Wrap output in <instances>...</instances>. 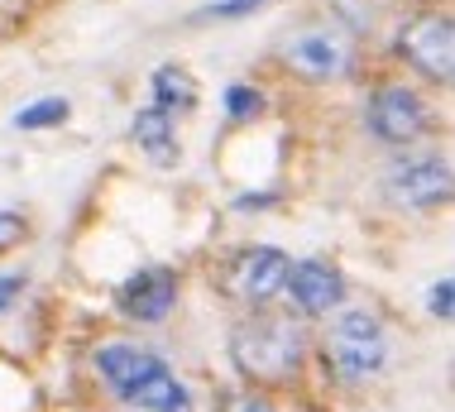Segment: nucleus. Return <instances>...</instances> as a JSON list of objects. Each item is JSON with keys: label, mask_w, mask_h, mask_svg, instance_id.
Wrapping results in <instances>:
<instances>
[{"label": "nucleus", "mask_w": 455, "mask_h": 412, "mask_svg": "<svg viewBox=\"0 0 455 412\" xmlns=\"http://www.w3.org/2000/svg\"><path fill=\"white\" fill-rule=\"evenodd\" d=\"M96 369L134 412H192V393L182 389V379L144 345L110 341L96 351Z\"/></svg>", "instance_id": "1"}, {"label": "nucleus", "mask_w": 455, "mask_h": 412, "mask_svg": "<svg viewBox=\"0 0 455 412\" xmlns=\"http://www.w3.org/2000/svg\"><path fill=\"white\" fill-rule=\"evenodd\" d=\"M302 327L288 317H264V311H254V317L235 321V331H230V355H235L240 374H250V379L259 384H278L288 379V374H298L302 365Z\"/></svg>", "instance_id": "2"}, {"label": "nucleus", "mask_w": 455, "mask_h": 412, "mask_svg": "<svg viewBox=\"0 0 455 412\" xmlns=\"http://www.w3.org/2000/svg\"><path fill=\"white\" fill-rule=\"evenodd\" d=\"M326 355H331V365H336L340 379H350V384L374 379V374L388 365V331H384V321H379L374 311H364V307L340 311V317L331 321Z\"/></svg>", "instance_id": "3"}, {"label": "nucleus", "mask_w": 455, "mask_h": 412, "mask_svg": "<svg viewBox=\"0 0 455 412\" xmlns=\"http://www.w3.org/2000/svg\"><path fill=\"white\" fill-rule=\"evenodd\" d=\"M384 197L393 206H441L451 197V164L441 154H408L393 158L384 173Z\"/></svg>", "instance_id": "4"}, {"label": "nucleus", "mask_w": 455, "mask_h": 412, "mask_svg": "<svg viewBox=\"0 0 455 412\" xmlns=\"http://www.w3.org/2000/svg\"><path fill=\"white\" fill-rule=\"evenodd\" d=\"M398 53L417 72H427L432 82H451L455 77V24H451V15L427 10V15L408 20L398 29Z\"/></svg>", "instance_id": "5"}, {"label": "nucleus", "mask_w": 455, "mask_h": 412, "mask_svg": "<svg viewBox=\"0 0 455 412\" xmlns=\"http://www.w3.org/2000/svg\"><path fill=\"white\" fill-rule=\"evenodd\" d=\"M364 125H369V134H374L379 144L403 149V144H412L417 134H427L432 116H427V101L412 92V86H379V92L369 96Z\"/></svg>", "instance_id": "6"}, {"label": "nucleus", "mask_w": 455, "mask_h": 412, "mask_svg": "<svg viewBox=\"0 0 455 412\" xmlns=\"http://www.w3.org/2000/svg\"><path fill=\"white\" fill-rule=\"evenodd\" d=\"M288 254L274 245H254V249H244V254L235 259V269H230V293L240 297V303H250V307H259L268 303L274 293H283V283H288Z\"/></svg>", "instance_id": "7"}, {"label": "nucleus", "mask_w": 455, "mask_h": 412, "mask_svg": "<svg viewBox=\"0 0 455 412\" xmlns=\"http://www.w3.org/2000/svg\"><path fill=\"white\" fill-rule=\"evenodd\" d=\"M116 303H120V311H125L130 321L154 327V321H164L168 311H173V303H178V273L173 269H140L134 279L120 283Z\"/></svg>", "instance_id": "8"}, {"label": "nucleus", "mask_w": 455, "mask_h": 412, "mask_svg": "<svg viewBox=\"0 0 455 412\" xmlns=\"http://www.w3.org/2000/svg\"><path fill=\"white\" fill-rule=\"evenodd\" d=\"M283 62H288L292 72H302V77H312V82H331V77H340V72H350V44L331 29H307L283 48Z\"/></svg>", "instance_id": "9"}, {"label": "nucleus", "mask_w": 455, "mask_h": 412, "mask_svg": "<svg viewBox=\"0 0 455 412\" xmlns=\"http://www.w3.org/2000/svg\"><path fill=\"white\" fill-rule=\"evenodd\" d=\"M283 288H288V297L302 311H312V317H326V311H336L346 303V279H340V269L326 264V259H302V264H292Z\"/></svg>", "instance_id": "10"}, {"label": "nucleus", "mask_w": 455, "mask_h": 412, "mask_svg": "<svg viewBox=\"0 0 455 412\" xmlns=\"http://www.w3.org/2000/svg\"><path fill=\"white\" fill-rule=\"evenodd\" d=\"M130 134H134V144H140L144 154L154 158V164H164V168L178 164V120H173V116H164V110L144 106L140 116H134Z\"/></svg>", "instance_id": "11"}, {"label": "nucleus", "mask_w": 455, "mask_h": 412, "mask_svg": "<svg viewBox=\"0 0 455 412\" xmlns=\"http://www.w3.org/2000/svg\"><path fill=\"white\" fill-rule=\"evenodd\" d=\"M196 106V86L188 77V68H178V62H164V68L154 72V110H164V116H188Z\"/></svg>", "instance_id": "12"}, {"label": "nucleus", "mask_w": 455, "mask_h": 412, "mask_svg": "<svg viewBox=\"0 0 455 412\" xmlns=\"http://www.w3.org/2000/svg\"><path fill=\"white\" fill-rule=\"evenodd\" d=\"M68 116V101H58V96H48V101H34V106H24L15 125L20 130H48V125H63Z\"/></svg>", "instance_id": "13"}, {"label": "nucleus", "mask_w": 455, "mask_h": 412, "mask_svg": "<svg viewBox=\"0 0 455 412\" xmlns=\"http://www.w3.org/2000/svg\"><path fill=\"white\" fill-rule=\"evenodd\" d=\"M264 101H259V92H250V86H230V92H226V110H230V116H254V110H259Z\"/></svg>", "instance_id": "14"}, {"label": "nucleus", "mask_w": 455, "mask_h": 412, "mask_svg": "<svg viewBox=\"0 0 455 412\" xmlns=\"http://www.w3.org/2000/svg\"><path fill=\"white\" fill-rule=\"evenodd\" d=\"M20 235H24V221L15 216V211H0V249L20 245Z\"/></svg>", "instance_id": "15"}, {"label": "nucleus", "mask_w": 455, "mask_h": 412, "mask_svg": "<svg viewBox=\"0 0 455 412\" xmlns=\"http://www.w3.org/2000/svg\"><path fill=\"white\" fill-rule=\"evenodd\" d=\"M451 297H455V288H451V279H441V283H432V317H441V321L451 317Z\"/></svg>", "instance_id": "16"}, {"label": "nucleus", "mask_w": 455, "mask_h": 412, "mask_svg": "<svg viewBox=\"0 0 455 412\" xmlns=\"http://www.w3.org/2000/svg\"><path fill=\"white\" fill-rule=\"evenodd\" d=\"M264 0H216L206 15H216V20H230V15H244V10H259Z\"/></svg>", "instance_id": "17"}, {"label": "nucleus", "mask_w": 455, "mask_h": 412, "mask_svg": "<svg viewBox=\"0 0 455 412\" xmlns=\"http://www.w3.org/2000/svg\"><path fill=\"white\" fill-rule=\"evenodd\" d=\"M226 412H274V408L254 393H235V398H226Z\"/></svg>", "instance_id": "18"}, {"label": "nucleus", "mask_w": 455, "mask_h": 412, "mask_svg": "<svg viewBox=\"0 0 455 412\" xmlns=\"http://www.w3.org/2000/svg\"><path fill=\"white\" fill-rule=\"evenodd\" d=\"M24 288V279H20V273H10V279H0V311H5V303H10V297H15Z\"/></svg>", "instance_id": "19"}]
</instances>
